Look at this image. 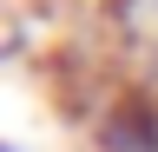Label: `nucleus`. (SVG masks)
<instances>
[{"label":"nucleus","instance_id":"f257e3e1","mask_svg":"<svg viewBox=\"0 0 158 152\" xmlns=\"http://www.w3.org/2000/svg\"><path fill=\"white\" fill-rule=\"evenodd\" d=\"M86 145L92 152H158V86L125 80L86 126Z\"/></svg>","mask_w":158,"mask_h":152},{"label":"nucleus","instance_id":"f03ea898","mask_svg":"<svg viewBox=\"0 0 158 152\" xmlns=\"http://www.w3.org/2000/svg\"><path fill=\"white\" fill-rule=\"evenodd\" d=\"M0 152H20V145H7V139H0Z\"/></svg>","mask_w":158,"mask_h":152}]
</instances>
